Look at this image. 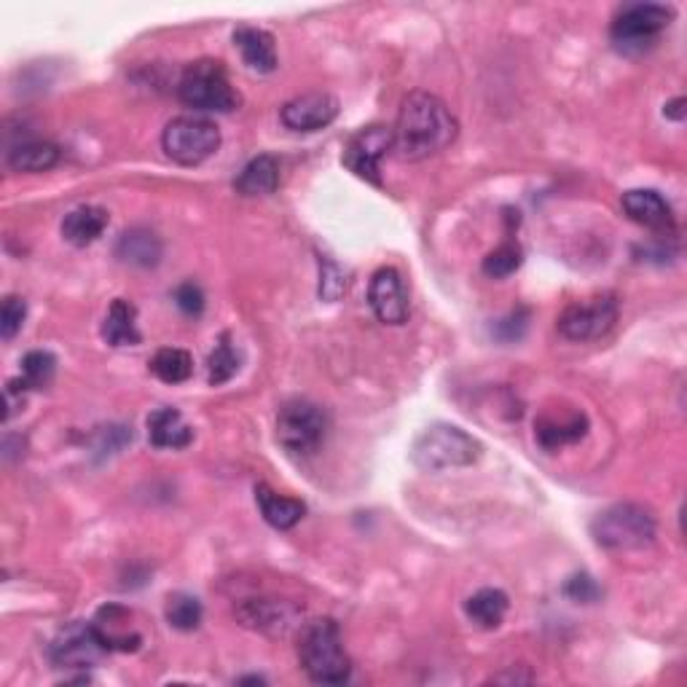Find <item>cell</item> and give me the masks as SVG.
I'll return each mask as SVG.
<instances>
[{"label":"cell","mask_w":687,"mask_h":687,"mask_svg":"<svg viewBox=\"0 0 687 687\" xmlns=\"http://www.w3.org/2000/svg\"><path fill=\"white\" fill-rule=\"evenodd\" d=\"M460 124L441 97L430 92H411L400 103L393 129V148L406 162H422L446 151L457 140Z\"/></svg>","instance_id":"6da1fadb"},{"label":"cell","mask_w":687,"mask_h":687,"mask_svg":"<svg viewBox=\"0 0 687 687\" xmlns=\"http://www.w3.org/2000/svg\"><path fill=\"white\" fill-rule=\"evenodd\" d=\"M299 658L312 683L342 685L352 674V661L344 650L342 631L331 618L303 623L299 636Z\"/></svg>","instance_id":"7a4b0ae2"},{"label":"cell","mask_w":687,"mask_h":687,"mask_svg":"<svg viewBox=\"0 0 687 687\" xmlns=\"http://www.w3.org/2000/svg\"><path fill=\"white\" fill-rule=\"evenodd\" d=\"M658 522L640 503H615L591 522V537L604 550H640L653 546Z\"/></svg>","instance_id":"3957f363"},{"label":"cell","mask_w":687,"mask_h":687,"mask_svg":"<svg viewBox=\"0 0 687 687\" xmlns=\"http://www.w3.org/2000/svg\"><path fill=\"white\" fill-rule=\"evenodd\" d=\"M481 457V443L457 425H432L414 441L411 460L425 473L470 468Z\"/></svg>","instance_id":"277c9868"},{"label":"cell","mask_w":687,"mask_h":687,"mask_svg":"<svg viewBox=\"0 0 687 687\" xmlns=\"http://www.w3.org/2000/svg\"><path fill=\"white\" fill-rule=\"evenodd\" d=\"M178 97L183 105L202 114H232L239 105L237 89L228 82L221 60L191 62L178 82Z\"/></svg>","instance_id":"5b68a950"},{"label":"cell","mask_w":687,"mask_h":687,"mask_svg":"<svg viewBox=\"0 0 687 687\" xmlns=\"http://www.w3.org/2000/svg\"><path fill=\"white\" fill-rule=\"evenodd\" d=\"M674 22V9L664 3H631L621 9L610 28V39L621 54H645Z\"/></svg>","instance_id":"8992f818"},{"label":"cell","mask_w":687,"mask_h":687,"mask_svg":"<svg viewBox=\"0 0 687 687\" xmlns=\"http://www.w3.org/2000/svg\"><path fill=\"white\" fill-rule=\"evenodd\" d=\"M162 146L172 162L196 167L215 157L221 148V129L202 116H178L164 127Z\"/></svg>","instance_id":"52a82bcc"},{"label":"cell","mask_w":687,"mask_h":687,"mask_svg":"<svg viewBox=\"0 0 687 687\" xmlns=\"http://www.w3.org/2000/svg\"><path fill=\"white\" fill-rule=\"evenodd\" d=\"M328 419L320 406L309 400H290L277 417V441L293 454H314L325 441Z\"/></svg>","instance_id":"ba28073f"},{"label":"cell","mask_w":687,"mask_h":687,"mask_svg":"<svg viewBox=\"0 0 687 687\" xmlns=\"http://www.w3.org/2000/svg\"><path fill=\"white\" fill-rule=\"evenodd\" d=\"M618 323L615 296L578 301L567 307L559 318V333L569 342H597L607 336Z\"/></svg>","instance_id":"9c48e42d"},{"label":"cell","mask_w":687,"mask_h":687,"mask_svg":"<svg viewBox=\"0 0 687 687\" xmlns=\"http://www.w3.org/2000/svg\"><path fill=\"white\" fill-rule=\"evenodd\" d=\"M108 653L105 642L97 634L95 623H71L52 642V661L60 668H89Z\"/></svg>","instance_id":"30bf717a"},{"label":"cell","mask_w":687,"mask_h":687,"mask_svg":"<svg viewBox=\"0 0 687 687\" xmlns=\"http://www.w3.org/2000/svg\"><path fill=\"white\" fill-rule=\"evenodd\" d=\"M389 148H393V129L374 124V127H365L352 135L344 148V164L363 181L382 185L379 162L387 157Z\"/></svg>","instance_id":"8fae6325"},{"label":"cell","mask_w":687,"mask_h":687,"mask_svg":"<svg viewBox=\"0 0 687 687\" xmlns=\"http://www.w3.org/2000/svg\"><path fill=\"white\" fill-rule=\"evenodd\" d=\"M342 105L328 92H309L282 105L280 119L293 132H318V129L331 127L336 121Z\"/></svg>","instance_id":"7c38bea8"},{"label":"cell","mask_w":687,"mask_h":687,"mask_svg":"<svg viewBox=\"0 0 687 687\" xmlns=\"http://www.w3.org/2000/svg\"><path fill=\"white\" fill-rule=\"evenodd\" d=\"M368 301L379 323L385 325H404L408 320V296L404 288V277L393 266H382L371 277Z\"/></svg>","instance_id":"4fadbf2b"},{"label":"cell","mask_w":687,"mask_h":687,"mask_svg":"<svg viewBox=\"0 0 687 687\" xmlns=\"http://www.w3.org/2000/svg\"><path fill=\"white\" fill-rule=\"evenodd\" d=\"M237 618L247 629H256L269 636H285L299 626L301 610L290 602H277V599H247L239 604Z\"/></svg>","instance_id":"5bb4252c"},{"label":"cell","mask_w":687,"mask_h":687,"mask_svg":"<svg viewBox=\"0 0 687 687\" xmlns=\"http://www.w3.org/2000/svg\"><path fill=\"white\" fill-rule=\"evenodd\" d=\"M588 432V417L578 408H548L535 422L537 443L543 449L556 451L561 446L578 443Z\"/></svg>","instance_id":"9a60e30c"},{"label":"cell","mask_w":687,"mask_h":687,"mask_svg":"<svg viewBox=\"0 0 687 687\" xmlns=\"http://www.w3.org/2000/svg\"><path fill=\"white\" fill-rule=\"evenodd\" d=\"M97 634L108 647V653H135L140 647L142 636L138 631H132V612L124 610L119 604H108L97 612L95 621Z\"/></svg>","instance_id":"2e32d148"},{"label":"cell","mask_w":687,"mask_h":687,"mask_svg":"<svg viewBox=\"0 0 687 687\" xmlns=\"http://www.w3.org/2000/svg\"><path fill=\"white\" fill-rule=\"evenodd\" d=\"M623 210L634 223L645 228H655V232H664V228L674 226L672 207L658 191L653 189H634L623 194Z\"/></svg>","instance_id":"e0dca14e"},{"label":"cell","mask_w":687,"mask_h":687,"mask_svg":"<svg viewBox=\"0 0 687 687\" xmlns=\"http://www.w3.org/2000/svg\"><path fill=\"white\" fill-rule=\"evenodd\" d=\"M116 256L121 264L138 266V269H153L164 256V245L151 228H129L116 243Z\"/></svg>","instance_id":"ac0fdd59"},{"label":"cell","mask_w":687,"mask_h":687,"mask_svg":"<svg viewBox=\"0 0 687 687\" xmlns=\"http://www.w3.org/2000/svg\"><path fill=\"white\" fill-rule=\"evenodd\" d=\"M234 43H237L239 54H243L245 65L258 73H275L277 71V43L275 35L266 33L261 28H245L234 30Z\"/></svg>","instance_id":"d6986e66"},{"label":"cell","mask_w":687,"mask_h":687,"mask_svg":"<svg viewBox=\"0 0 687 687\" xmlns=\"http://www.w3.org/2000/svg\"><path fill=\"white\" fill-rule=\"evenodd\" d=\"M148 438L157 449H185L194 441V430L185 425L178 408H157L148 417Z\"/></svg>","instance_id":"ffe728a7"},{"label":"cell","mask_w":687,"mask_h":687,"mask_svg":"<svg viewBox=\"0 0 687 687\" xmlns=\"http://www.w3.org/2000/svg\"><path fill=\"white\" fill-rule=\"evenodd\" d=\"M108 228V213L95 204H84V207L71 210L62 221V237L71 245L86 247L103 237V232Z\"/></svg>","instance_id":"44dd1931"},{"label":"cell","mask_w":687,"mask_h":687,"mask_svg":"<svg viewBox=\"0 0 687 687\" xmlns=\"http://www.w3.org/2000/svg\"><path fill=\"white\" fill-rule=\"evenodd\" d=\"M256 503L261 507L266 524L275 526V529H293L303 518V513H307V505L301 500L277 494L275 489H269L266 484L256 486Z\"/></svg>","instance_id":"7402d4cb"},{"label":"cell","mask_w":687,"mask_h":687,"mask_svg":"<svg viewBox=\"0 0 687 687\" xmlns=\"http://www.w3.org/2000/svg\"><path fill=\"white\" fill-rule=\"evenodd\" d=\"M103 339L110 346H138L140 331H138V309L127 299H116L110 303L108 314L103 323Z\"/></svg>","instance_id":"603a6c76"},{"label":"cell","mask_w":687,"mask_h":687,"mask_svg":"<svg viewBox=\"0 0 687 687\" xmlns=\"http://www.w3.org/2000/svg\"><path fill=\"white\" fill-rule=\"evenodd\" d=\"M234 185H237V191L243 196L275 194L277 185H280V164H277V159L269 157V153L256 157L253 162L245 164V170L239 172Z\"/></svg>","instance_id":"cb8c5ba5"},{"label":"cell","mask_w":687,"mask_h":687,"mask_svg":"<svg viewBox=\"0 0 687 687\" xmlns=\"http://www.w3.org/2000/svg\"><path fill=\"white\" fill-rule=\"evenodd\" d=\"M60 162V148L43 140H24L6 157V164L14 172H46Z\"/></svg>","instance_id":"d4e9b609"},{"label":"cell","mask_w":687,"mask_h":687,"mask_svg":"<svg viewBox=\"0 0 687 687\" xmlns=\"http://www.w3.org/2000/svg\"><path fill=\"white\" fill-rule=\"evenodd\" d=\"M507 607V593L500 588H481L465 602V612L473 623H479L481 629H497L503 623Z\"/></svg>","instance_id":"484cf974"},{"label":"cell","mask_w":687,"mask_h":687,"mask_svg":"<svg viewBox=\"0 0 687 687\" xmlns=\"http://www.w3.org/2000/svg\"><path fill=\"white\" fill-rule=\"evenodd\" d=\"M151 374L162 379L164 385H181L194 374V357L185 350H178V346H164L153 355Z\"/></svg>","instance_id":"4316f807"},{"label":"cell","mask_w":687,"mask_h":687,"mask_svg":"<svg viewBox=\"0 0 687 687\" xmlns=\"http://www.w3.org/2000/svg\"><path fill=\"white\" fill-rule=\"evenodd\" d=\"M237 371H239V355H237V350H234L232 336L223 333V336L218 339V344H215V350L210 352V361H207L210 385L213 387L226 385L228 379H234Z\"/></svg>","instance_id":"83f0119b"},{"label":"cell","mask_w":687,"mask_h":687,"mask_svg":"<svg viewBox=\"0 0 687 687\" xmlns=\"http://www.w3.org/2000/svg\"><path fill=\"white\" fill-rule=\"evenodd\" d=\"M167 623L178 631H194L202 623V602L191 593H172L164 607Z\"/></svg>","instance_id":"f1b7e54d"},{"label":"cell","mask_w":687,"mask_h":687,"mask_svg":"<svg viewBox=\"0 0 687 687\" xmlns=\"http://www.w3.org/2000/svg\"><path fill=\"white\" fill-rule=\"evenodd\" d=\"M57 374V357L46 350L28 352L22 361V382L28 389H43L52 385Z\"/></svg>","instance_id":"f546056e"},{"label":"cell","mask_w":687,"mask_h":687,"mask_svg":"<svg viewBox=\"0 0 687 687\" xmlns=\"http://www.w3.org/2000/svg\"><path fill=\"white\" fill-rule=\"evenodd\" d=\"M522 247H518L516 243H505L500 247H494L492 253L484 258V275L492 277V280H505V277H511L513 271L522 266Z\"/></svg>","instance_id":"4dcf8cb0"},{"label":"cell","mask_w":687,"mask_h":687,"mask_svg":"<svg viewBox=\"0 0 687 687\" xmlns=\"http://www.w3.org/2000/svg\"><path fill=\"white\" fill-rule=\"evenodd\" d=\"M24 318H28V303L20 296H6L3 307H0V336L11 342L22 331Z\"/></svg>","instance_id":"1f68e13d"},{"label":"cell","mask_w":687,"mask_h":687,"mask_svg":"<svg viewBox=\"0 0 687 687\" xmlns=\"http://www.w3.org/2000/svg\"><path fill=\"white\" fill-rule=\"evenodd\" d=\"M565 597L578 604H591L602 597V588L597 586V580H593L591 575L580 572V575H572V578L565 583Z\"/></svg>","instance_id":"d6a6232c"},{"label":"cell","mask_w":687,"mask_h":687,"mask_svg":"<svg viewBox=\"0 0 687 687\" xmlns=\"http://www.w3.org/2000/svg\"><path fill=\"white\" fill-rule=\"evenodd\" d=\"M175 303L183 314H189V318H200V314L204 312V293H202L200 285L196 282L178 285Z\"/></svg>","instance_id":"836d02e7"},{"label":"cell","mask_w":687,"mask_h":687,"mask_svg":"<svg viewBox=\"0 0 687 687\" xmlns=\"http://www.w3.org/2000/svg\"><path fill=\"white\" fill-rule=\"evenodd\" d=\"M346 290L344 275L339 271V266H333L331 261H325L323 266V282H320V296L328 301H336Z\"/></svg>","instance_id":"e575fe53"},{"label":"cell","mask_w":687,"mask_h":687,"mask_svg":"<svg viewBox=\"0 0 687 687\" xmlns=\"http://www.w3.org/2000/svg\"><path fill=\"white\" fill-rule=\"evenodd\" d=\"M664 114L668 116V119H677V121H683L685 119V100L683 97H677V100H672L666 105V110Z\"/></svg>","instance_id":"d590c367"},{"label":"cell","mask_w":687,"mask_h":687,"mask_svg":"<svg viewBox=\"0 0 687 687\" xmlns=\"http://www.w3.org/2000/svg\"><path fill=\"white\" fill-rule=\"evenodd\" d=\"M492 683H532V677H518L516 672H507V674H497V677H492Z\"/></svg>","instance_id":"8d00e7d4"},{"label":"cell","mask_w":687,"mask_h":687,"mask_svg":"<svg viewBox=\"0 0 687 687\" xmlns=\"http://www.w3.org/2000/svg\"><path fill=\"white\" fill-rule=\"evenodd\" d=\"M239 685H264V677H245L239 679Z\"/></svg>","instance_id":"74e56055"}]
</instances>
